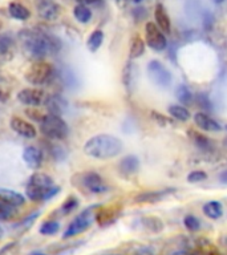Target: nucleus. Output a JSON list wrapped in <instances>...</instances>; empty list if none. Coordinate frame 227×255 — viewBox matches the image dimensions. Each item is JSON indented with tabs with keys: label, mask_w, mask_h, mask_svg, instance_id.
<instances>
[{
	"label": "nucleus",
	"mask_w": 227,
	"mask_h": 255,
	"mask_svg": "<svg viewBox=\"0 0 227 255\" xmlns=\"http://www.w3.org/2000/svg\"><path fill=\"white\" fill-rule=\"evenodd\" d=\"M19 40L24 55L35 61L43 60L49 53H57L61 48V43L56 36L35 29H21L19 32Z\"/></svg>",
	"instance_id": "f257e3e1"
},
{
	"label": "nucleus",
	"mask_w": 227,
	"mask_h": 255,
	"mask_svg": "<svg viewBox=\"0 0 227 255\" xmlns=\"http://www.w3.org/2000/svg\"><path fill=\"white\" fill-rule=\"evenodd\" d=\"M123 142L112 134H97L89 138L84 145L85 154L96 159L114 158L122 151Z\"/></svg>",
	"instance_id": "f03ea898"
},
{
	"label": "nucleus",
	"mask_w": 227,
	"mask_h": 255,
	"mask_svg": "<svg viewBox=\"0 0 227 255\" xmlns=\"http://www.w3.org/2000/svg\"><path fill=\"white\" fill-rule=\"evenodd\" d=\"M59 191L60 187L56 186L53 178L45 173H33L28 179L27 187H25L27 197L35 202L52 198Z\"/></svg>",
	"instance_id": "7ed1b4c3"
},
{
	"label": "nucleus",
	"mask_w": 227,
	"mask_h": 255,
	"mask_svg": "<svg viewBox=\"0 0 227 255\" xmlns=\"http://www.w3.org/2000/svg\"><path fill=\"white\" fill-rule=\"evenodd\" d=\"M40 131L44 137L53 141L65 139L69 133L68 124L59 115H45L44 119L40 121Z\"/></svg>",
	"instance_id": "20e7f679"
},
{
	"label": "nucleus",
	"mask_w": 227,
	"mask_h": 255,
	"mask_svg": "<svg viewBox=\"0 0 227 255\" xmlns=\"http://www.w3.org/2000/svg\"><path fill=\"white\" fill-rule=\"evenodd\" d=\"M52 76H53L52 64L44 61V60H39L28 67L24 77L27 80V83L31 85H44L51 80Z\"/></svg>",
	"instance_id": "39448f33"
},
{
	"label": "nucleus",
	"mask_w": 227,
	"mask_h": 255,
	"mask_svg": "<svg viewBox=\"0 0 227 255\" xmlns=\"http://www.w3.org/2000/svg\"><path fill=\"white\" fill-rule=\"evenodd\" d=\"M93 219H96V207H89L87 210H84L83 213H80V214L69 223V226L67 227V230L64 231L63 238H72V237H76V235H79L81 234V233H84V231H87L88 229L92 226Z\"/></svg>",
	"instance_id": "423d86ee"
},
{
	"label": "nucleus",
	"mask_w": 227,
	"mask_h": 255,
	"mask_svg": "<svg viewBox=\"0 0 227 255\" xmlns=\"http://www.w3.org/2000/svg\"><path fill=\"white\" fill-rule=\"evenodd\" d=\"M83 189L88 190L92 194H104L108 191L107 183L104 182L103 177L96 171H85L81 174L76 175Z\"/></svg>",
	"instance_id": "0eeeda50"
},
{
	"label": "nucleus",
	"mask_w": 227,
	"mask_h": 255,
	"mask_svg": "<svg viewBox=\"0 0 227 255\" xmlns=\"http://www.w3.org/2000/svg\"><path fill=\"white\" fill-rule=\"evenodd\" d=\"M147 76L151 83L159 88H169L171 85V73L158 60H151L147 64Z\"/></svg>",
	"instance_id": "6e6552de"
},
{
	"label": "nucleus",
	"mask_w": 227,
	"mask_h": 255,
	"mask_svg": "<svg viewBox=\"0 0 227 255\" xmlns=\"http://www.w3.org/2000/svg\"><path fill=\"white\" fill-rule=\"evenodd\" d=\"M145 40H146L147 45L157 52L165 51L167 47V39L165 33L157 27V24L151 23V21L146 23L145 25Z\"/></svg>",
	"instance_id": "1a4fd4ad"
},
{
	"label": "nucleus",
	"mask_w": 227,
	"mask_h": 255,
	"mask_svg": "<svg viewBox=\"0 0 227 255\" xmlns=\"http://www.w3.org/2000/svg\"><path fill=\"white\" fill-rule=\"evenodd\" d=\"M48 96L45 95V92L39 88H25L17 93V100L19 103L28 105V107L35 108L39 105H43L45 103Z\"/></svg>",
	"instance_id": "9d476101"
},
{
	"label": "nucleus",
	"mask_w": 227,
	"mask_h": 255,
	"mask_svg": "<svg viewBox=\"0 0 227 255\" xmlns=\"http://www.w3.org/2000/svg\"><path fill=\"white\" fill-rule=\"evenodd\" d=\"M9 127L16 134L21 135L24 138H35L37 135L36 128L31 123H28L27 120L20 119L17 116H13L9 121Z\"/></svg>",
	"instance_id": "9b49d317"
},
{
	"label": "nucleus",
	"mask_w": 227,
	"mask_h": 255,
	"mask_svg": "<svg viewBox=\"0 0 227 255\" xmlns=\"http://www.w3.org/2000/svg\"><path fill=\"white\" fill-rule=\"evenodd\" d=\"M37 13L41 19L53 21L61 13V5L52 0H43L37 4Z\"/></svg>",
	"instance_id": "f8f14e48"
},
{
	"label": "nucleus",
	"mask_w": 227,
	"mask_h": 255,
	"mask_svg": "<svg viewBox=\"0 0 227 255\" xmlns=\"http://www.w3.org/2000/svg\"><path fill=\"white\" fill-rule=\"evenodd\" d=\"M16 53V45L11 36H0V65L9 63Z\"/></svg>",
	"instance_id": "ddd939ff"
},
{
	"label": "nucleus",
	"mask_w": 227,
	"mask_h": 255,
	"mask_svg": "<svg viewBox=\"0 0 227 255\" xmlns=\"http://www.w3.org/2000/svg\"><path fill=\"white\" fill-rule=\"evenodd\" d=\"M174 189H165V190H151V191H143L141 194L135 197V202L137 203H157L166 198L167 195L171 194Z\"/></svg>",
	"instance_id": "4468645a"
},
{
	"label": "nucleus",
	"mask_w": 227,
	"mask_h": 255,
	"mask_svg": "<svg viewBox=\"0 0 227 255\" xmlns=\"http://www.w3.org/2000/svg\"><path fill=\"white\" fill-rule=\"evenodd\" d=\"M194 123L197 127L206 131H221L223 129L222 125L218 121H215V120L211 119L210 116H207L206 113H202V112L195 113Z\"/></svg>",
	"instance_id": "2eb2a0df"
},
{
	"label": "nucleus",
	"mask_w": 227,
	"mask_h": 255,
	"mask_svg": "<svg viewBox=\"0 0 227 255\" xmlns=\"http://www.w3.org/2000/svg\"><path fill=\"white\" fill-rule=\"evenodd\" d=\"M24 162L31 169H39L43 163V151L36 146H28L23 153Z\"/></svg>",
	"instance_id": "dca6fc26"
},
{
	"label": "nucleus",
	"mask_w": 227,
	"mask_h": 255,
	"mask_svg": "<svg viewBox=\"0 0 227 255\" xmlns=\"http://www.w3.org/2000/svg\"><path fill=\"white\" fill-rule=\"evenodd\" d=\"M0 201H3L12 207L23 206L25 203V198H24L23 194H20L15 190H11V189H4V187L0 189Z\"/></svg>",
	"instance_id": "f3484780"
},
{
	"label": "nucleus",
	"mask_w": 227,
	"mask_h": 255,
	"mask_svg": "<svg viewBox=\"0 0 227 255\" xmlns=\"http://www.w3.org/2000/svg\"><path fill=\"white\" fill-rule=\"evenodd\" d=\"M154 17L155 21H157V27H158L162 32H165V33H170V17L167 15L166 9H165V7H163L162 4H157V5H155Z\"/></svg>",
	"instance_id": "a211bd4d"
},
{
	"label": "nucleus",
	"mask_w": 227,
	"mask_h": 255,
	"mask_svg": "<svg viewBox=\"0 0 227 255\" xmlns=\"http://www.w3.org/2000/svg\"><path fill=\"white\" fill-rule=\"evenodd\" d=\"M119 171L122 173L123 175H133L135 174L139 169V159L138 157L130 154L123 157L121 161H119Z\"/></svg>",
	"instance_id": "6ab92c4d"
},
{
	"label": "nucleus",
	"mask_w": 227,
	"mask_h": 255,
	"mask_svg": "<svg viewBox=\"0 0 227 255\" xmlns=\"http://www.w3.org/2000/svg\"><path fill=\"white\" fill-rule=\"evenodd\" d=\"M8 13L11 15V17L20 20V21H24L31 17V11L19 1H12L8 4Z\"/></svg>",
	"instance_id": "aec40b11"
},
{
	"label": "nucleus",
	"mask_w": 227,
	"mask_h": 255,
	"mask_svg": "<svg viewBox=\"0 0 227 255\" xmlns=\"http://www.w3.org/2000/svg\"><path fill=\"white\" fill-rule=\"evenodd\" d=\"M44 104H45V107H47V109L49 111L51 115L61 116L63 109L65 108V101H64L63 99H60L59 95L48 96Z\"/></svg>",
	"instance_id": "412c9836"
},
{
	"label": "nucleus",
	"mask_w": 227,
	"mask_h": 255,
	"mask_svg": "<svg viewBox=\"0 0 227 255\" xmlns=\"http://www.w3.org/2000/svg\"><path fill=\"white\" fill-rule=\"evenodd\" d=\"M191 141L194 142V145L198 147L199 150L202 151H213L214 149V143L211 142V139H209L206 135L197 133V131H190Z\"/></svg>",
	"instance_id": "4be33fe9"
},
{
	"label": "nucleus",
	"mask_w": 227,
	"mask_h": 255,
	"mask_svg": "<svg viewBox=\"0 0 227 255\" xmlns=\"http://www.w3.org/2000/svg\"><path fill=\"white\" fill-rule=\"evenodd\" d=\"M203 213L210 219H219L223 215V205L219 201H209L203 205Z\"/></svg>",
	"instance_id": "5701e85b"
},
{
	"label": "nucleus",
	"mask_w": 227,
	"mask_h": 255,
	"mask_svg": "<svg viewBox=\"0 0 227 255\" xmlns=\"http://www.w3.org/2000/svg\"><path fill=\"white\" fill-rule=\"evenodd\" d=\"M104 43V32L101 29H95V31L92 32L91 36L88 37L87 40V47L89 49V52L92 53H96V52L99 51L101 45Z\"/></svg>",
	"instance_id": "b1692460"
},
{
	"label": "nucleus",
	"mask_w": 227,
	"mask_h": 255,
	"mask_svg": "<svg viewBox=\"0 0 227 255\" xmlns=\"http://www.w3.org/2000/svg\"><path fill=\"white\" fill-rule=\"evenodd\" d=\"M167 111H169V115H170L173 119L178 120V121H182V123L189 121L191 117L190 111L186 109L185 107H181V105H170Z\"/></svg>",
	"instance_id": "393cba45"
},
{
	"label": "nucleus",
	"mask_w": 227,
	"mask_h": 255,
	"mask_svg": "<svg viewBox=\"0 0 227 255\" xmlns=\"http://www.w3.org/2000/svg\"><path fill=\"white\" fill-rule=\"evenodd\" d=\"M143 52H145V41L139 36H134L130 41V51H129L130 59H138L143 55Z\"/></svg>",
	"instance_id": "a878e982"
},
{
	"label": "nucleus",
	"mask_w": 227,
	"mask_h": 255,
	"mask_svg": "<svg viewBox=\"0 0 227 255\" xmlns=\"http://www.w3.org/2000/svg\"><path fill=\"white\" fill-rule=\"evenodd\" d=\"M73 15H75L76 20L79 23H89L92 19V11L88 8V5H83V4H77L73 8Z\"/></svg>",
	"instance_id": "bb28decb"
},
{
	"label": "nucleus",
	"mask_w": 227,
	"mask_h": 255,
	"mask_svg": "<svg viewBox=\"0 0 227 255\" xmlns=\"http://www.w3.org/2000/svg\"><path fill=\"white\" fill-rule=\"evenodd\" d=\"M175 96L182 105H190L194 99V96L186 85H178V88L175 89Z\"/></svg>",
	"instance_id": "cd10ccee"
},
{
	"label": "nucleus",
	"mask_w": 227,
	"mask_h": 255,
	"mask_svg": "<svg viewBox=\"0 0 227 255\" xmlns=\"http://www.w3.org/2000/svg\"><path fill=\"white\" fill-rule=\"evenodd\" d=\"M143 226L146 227L147 230L153 231V233H159V231H162L163 229V223L162 221L157 217H145L142 219Z\"/></svg>",
	"instance_id": "c85d7f7f"
},
{
	"label": "nucleus",
	"mask_w": 227,
	"mask_h": 255,
	"mask_svg": "<svg viewBox=\"0 0 227 255\" xmlns=\"http://www.w3.org/2000/svg\"><path fill=\"white\" fill-rule=\"evenodd\" d=\"M60 230V223L56 221H48L40 226V233L44 235H53Z\"/></svg>",
	"instance_id": "c756f323"
},
{
	"label": "nucleus",
	"mask_w": 227,
	"mask_h": 255,
	"mask_svg": "<svg viewBox=\"0 0 227 255\" xmlns=\"http://www.w3.org/2000/svg\"><path fill=\"white\" fill-rule=\"evenodd\" d=\"M79 206V199L75 195H71V197H68L65 199V202L63 203V206H61V211H63V214H69L73 210H76Z\"/></svg>",
	"instance_id": "7c9ffc66"
},
{
	"label": "nucleus",
	"mask_w": 227,
	"mask_h": 255,
	"mask_svg": "<svg viewBox=\"0 0 227 255\" xmlns=\"http://www.w3.org/2000/svg\"><path fill=\"white\" fill-rule=\"evenodd\" d=\"M15 215V207L9 206L3 201H0V221H8Z\"/></svg>",
	"instance_id": "2f4dec72"
},
{
	"label": "nucleus",
	"mask_w": 227,
	"mask_h": 255,
	"mask_svg": "<svg viewBox=\"0 0 227 255\" xmlns=\"http://www.w3.org/2000/svg\"><path fill=\"white\" fill-rule=\"evenodd\" d=\"M183 225L190 231H198L201 229V221L194 215H186L183 218Z\"/></svg>",
	"instance_id": "473e14b6"
},
{
	"label": "nucleus",
	"mask_w": 227,
	"mask_h": 255,
	"mask_svg": "<svg viewBox=\"0 0 227 255\" xmlns=\"http://www.w3.org/2000/svg\"><path fill=\"white\" fill-rule=\"evenodd\" d=\"M122 83L127 91H129L131 88V85H133V65H131L130 63H127V65L125 67V69H123Z\"/></svg>",
	"instance_id": "72a5a7b5"
},
{
	"label": "nucleus",
	"mask_w": 227,
	"mask_h": 255,
	"mask_svg": "<svg viewBox=\"0 0 227 255\" xmlns=\"http://www.w3.org/2000/svg\"><path fill=\"white\" fill-rule=\"evenodd\" d=\"M207 178V174L203 170H193L187 175V181L190 183H198L202 182Z\"/></svg>",
	"instance_id": "f704fd0d"
},
{
	"label": "nucleus",
	"mask_w": 227,
	"mask_h": 255,
	"mask_svg": "<svg viewBox=\"0 0 227 255\" xmlns=\"http://www.w3.org/2000/svg\"><path fill=\"white\" fill-rule=\"evenodd\" d=\"M198 99L202 100V101H199V104H201V107H202V108H210V103H209V100H207L206 96H205V95H199Z\"/></svg>",
	"instance_id": "c9c22d12"
},
{
	"label": "nucleus",
	"mask_w": 227,
	"mask_h": 255,
	"mask_svg": "<svg viewBox=\"0 0 227 255\" xmlns=\"http://www.w3.org/2000/svg\"><path fill=\"white\" fill-rule=\"evenodd\" d=\"M134 255H154V254H153L149 249H145V247H143V249H139L138 251H135Z\"/></svg>",
	"instance_id": "e433bc0d"
},
{
	"label": "nucleus",
	"mask_w": 227,
	"mask_h": 255,
	"mask_svg": "<svg viewBox=\"0 0 227 255\" xmlns=\"http://www.w3.org/2000/svg\"><path fill=\"white\" fill-rule=\"evenodd\" d=\"M79 4H83V5H91V4L99 3L100 0H76Z\"/></svg>",
	"instance_id": "4c0bfd02"
},
{
	"label": "nucleus",
	"mask_w": 227,
	"mask_h": 255,
	"mask_svg": "<svg viewBox=\"0 0 227 255\" xmlns=\"http://www.w3.org/2000/svg\"><path fill=\"white\" fill-rule=\"evenodd\" d=\"M219 181H221V183H223V185H227V169L226 170H223L221 174H219Z\"/></svg>",
	"instance_id": "58836bf2"
},
{
	"label": "nucleus",
	"mask_w": 227,
	"mask_h": 255,
	"mask_svg": "<svg viewBox=\"0 0 227 255\" xmlns=\"http://www.w3.org/2000/svg\"><path fill=\"white\" fill-rule=\"evenodd\" d=\"M117 1V4H118L119 7H125L129 1H131V0H115Z\"/></svg>",
	"instance_id": "ea45409f"
},
{
	"label": "nucleus",
	"mask_w": 227,
	"mask_h": 255,
	"mask_svg": "<svg viewBox=\"0 0 227 255\" xmlns=\"http://www.w3.org/2000/svg\"><path fill=\"white\" fill-rule=\"evenodd\" d=\"M213 1H214L215 4H222L223 1H225V0H213Z\"/></svg>",
	"instance_id": "a19ab883"
},
{
	"label": "nucleus",
	"mask_w": 227,
	"mask_h": 255,
	"mask_svg": "<svg viewBox=\"0 0 227 255\" xmlns=\"http://www.w3.org/2000/svg\"><path fill=\"white\" fill-rule=\"evenodd\" d=\"M32 255H47V254H43V253H33Z\"/></svg>",
	"instance_id": "79ce46f5"
},
{
	"label": "nucleus",
	"mask_w": 227,
	"mask_h": 255,
	"mask_svg": "<svg viewBox=\"0 0 227 255\" xmlns=\"http://www.w3.org/2000/svg\"><path fill=\"white\" fill-rule=\"evenodd\" d=\"M1 235H3V229L0 227V238H1Z\"/></svg>",
	"instance_id": "37998d69"
},
{
	"label": "nucleus",
	"mask_w": 227,
	"mask_h": 255,
	"mask_svg": "<svg viewBox=\"0 0 227 255\" xmlns=\"http://www.w3.org/2000/svg\"><path fill=\"white\" fill-rule=\"evenodd\" d=\"M133 1H134V3H141L142 0H133Z\"/></svg>",
	"instance_id": "c03bdc74"
},
{
	"label": "nucleus",
	"mask_w": 227,
	"mask_h": 255,
	"mask_svg": "<svg viewBox=\"0 0 227 255\" xmlns=\"http://www.w3.org/2000/svg\"><path fill=\"white\" fill-rule=\"evenodd\" d=\"M225 146H226V147H227V138H226V139H225Z\"/></svg>",
	"instance_id": "a18cd8bd"
},
{
	"label": "nucleus",
	"mask_w": 227,
	"mask_h": 255,
	"mask_svg": "<svg viewBox=\"0 0 227 255\" xmlns=\"http://www.w3.org/2000/svg\"><path fill=\"white\" fill-rule=\"evenodd\" d=\"M39 1H43V0H39Z\"/></svg>",
	"instance_id": "49530a36"
},
{
	"label": "nucleus",
	"mask_w": 227,
	"mask_h": 255,
	"mask_svg": "<svg viewBox=\"0 0 227 255\" xmlns=\"http://www.w3.org/2000/svg\"><path fill=\"white\" fill-rule=\"evenodd\" d=\"M226 128H227V127H226Z\"/></svg>",
	"instance_id": "de8ad7c7"
}]
</instances>
